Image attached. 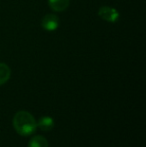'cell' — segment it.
<instances>
[{
    "instance_id": "6da1fadb",
    "label": "cell",
    "mask_w": 146,
    "mask_h": 147,
    "mask_svg": "<svg viewBox=\"0 0 146 147\" xmlns=\"http://www.w3.org/2000/svg\"><path fill=\"white\" fill-rule=\"evenodd\" d=\"M13 126L19 135L29 136L36 131L37 121L27 111H18L13 117Z\"/></svg>"
},
{
    "instance_id": "7a4b0ae2",
    "label": "cell",
    "mask_w": 146,
    "mask_h": 147,
    "mask_svg": "<svg viewBox=\"0 0 146 147\" xmlns=\"http://www.w3.org/2000/svg\"><path fill=\"white\" fill-rule=\"evenodd\" d=\"M98 16L107 22H116L119 19V12L110 6H102L98 10Z\"/></svg>"
},
{
    "instance_id": "3957f363",
    "label": "cell",
    "mask_w": 146,
    "mask_h": 147,
    "mask_svg": "<svg viewBox=\"0 0 146 147\" xmlns=\"http://www.w3.org/2000/svg\"><path fill=\"white\" fill-rule=\"evenodd\" d=\"M41 26L47 31H54L59 27V18L54 14H46L41 20Z\"/></svg>"
},
{
    "instance_id": "277c9868",
    "label": "cell",
    "mask_w": 146,
    "mask_h": 147,
    "mask_svg": "<svg viewBox=\"0 0 146 147\" xmlns=\"http://www.w3.org/2000/svg\"><path fill=\"white\" fill-rule=\"evenodd\" d=\"M54 119L50 116H42L37 122V127L42 131H50L54 128Z\"/></svg>"
},
{
    "instance_id": "5b68a950",
    "label": "cell",
    "mask_w": 146,
    "mask_h": 147,
    "mask_svg": "<svg viewBox=\"0 0 146 147\" xmlns=\"http://www.w3.org/2000/svg\"><path fill=\"white\" fill-rule=\"evenodd\" d=\"M70 0H48V4L50 8L54 11L61 12L68 8Z\"/></svg>"
},
{
    "instance_id": "8992f818",
    "label": "cell",
    "mask_w": 146,
    "mask_h": 147,
    "mask_svg": "<svg viewBox=\"0 0 146 147\" xmlns=\"http://www.w3.org/2000/svg\"><path fill=\"white\" fill-rule=\"evenodd\" d=\"M11 76V70L5 63H0V85H3L9 80Z\"/></svg>"
},
{
    "instance_id": "52a82bcc",
    "label": "cell",
    "mask_w": 146,
    "mask_h": 147,
    "mask_svg": "<svg viewBox=\"0 0 146 147\" xmlns=\"http://www.w3.org/2000/svg\"><path fill=\"white\" fill-rule=\"evenodd\" d=\"M27 147H48V141L42 135H36L28 142Z\"/></svg>"
}]
</instances>
